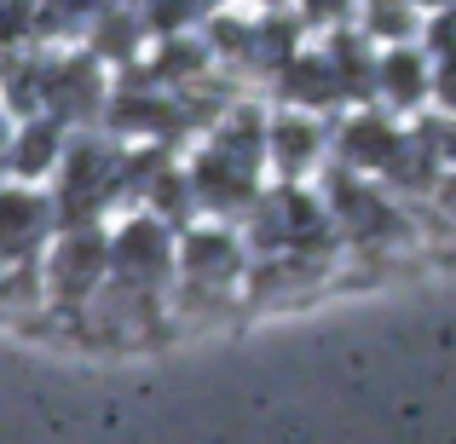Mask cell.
<instances>
[{"instance_id":"cell-1","label":"cell","mask_w":456,"mask_h":444,"mask_svg":"<svg viewBox=\"0 0 456 444\" xmlns=\"http://www.w3.org/2000/svg\"><path fill=\"white\" fill-rule=\"evenodd\" d=\"M104 266H110V237L87 231V225H69L64 243L46 248V295L69 300V306H87L104 289Z\"/></svg>"},{"instance_id":"cell-2","label":"cell","mask_w":456,"mask_h":444,"mask_svg":"<svg viewBox=\"0 0 456 444\" xmlns=\"http://www.w3.org/2000/svg\"><path fill=\"white\" fill-rule=\"evenodd\" d=\"M404 127L393 122V116H376V110H364V116H346V127H341V167L346 174H387L393 162H399V150H404Z\"/></svg>"},{"instance_id":"cell-3","label":"cell","mask_w":456,"mask_h":444,"mask_svg":"<svg viewBox=\"0 0 456 444\" xmlns=\"http://www.w3.org/2000/svg\"><path fill=\"white\" fill-rule=\"evenodd\" d=\"M53 202L35 197V190H0V266H18L53 231Z\"/></svg>"},{"instance_id":"cell-4","label":"cell","mask_w":456,"mask_h":444,"mask_svg":"<svg viewBox=\"0 0 456 444\" xmlns=\"http://www.w3.org/2000/svg\"><path fill=\"white\" fill-rule=\"evenodd\" d=\"M58 122H29L23 133H12V150L18 156V174H46V167H58Z\"/></svg>"},{"instance_id":"cell-5","label":"cell","mask_w":456,"mask_h":444,"mask_svg":"<svg viewBox=\"0 0 456 444\" xmlns=\"http://www.w3.org/2000/svg\"><path fill=\"white\" fill-rule=\"evenodd\" d=\"M376 81L387 87L393 104H416L422 99V58H416L411 46H393V52L376 64Z\"/></svg>"},{"instance_id":"cell-6","label":"cell","mask_w":456,"mask_h":444,"mask_svg":"<svg viewBox=\"0 0 456 444\" xmlns=\"http://www.w3.org/2000/svg\"><path fill=\"white\" fill-rule=\"evenodd\" d=\"M306 6L318 12V18H341V12H346V0H306Z\"/></svg>"},{"instance_id":"cell-7","label":"cell","mask_w":456,"mask_h":444,"mask_svg":"<svg viewBox=\"0 0 456 444\" xmlns=\"http://www.w3.org/2000/svg\"><path fill=\"white\" fill-rule=\"evenodd\" d=\"M6 150H12V122L0 116V162H6Z\"/></svg>"}]
</instances>
